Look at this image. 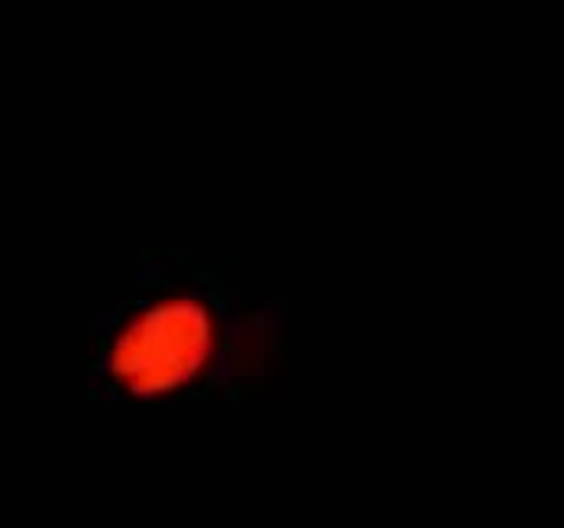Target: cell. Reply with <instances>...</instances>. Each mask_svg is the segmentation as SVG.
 <instances>
[{"label": "cell", "mask_w": 564, "mask_h": 528, "mask_svg": "<svg viewBox=\"0 0 564 528\" xmlns=\"http://www.w3.org/2000/svg\"><path fill=\"white\" fill-rule=\"evenodd\" d=\"M291 301L248 298L231 265L188 251L139 258L89 314V400H245L288 357Z\"/></svg>", "instance_id": "obj_1"}]
</instances>
